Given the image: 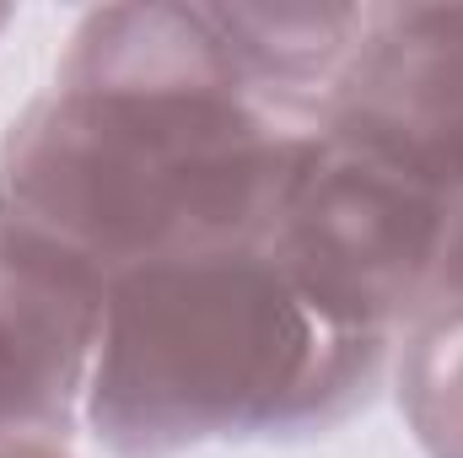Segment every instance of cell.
I'll list each match as a JSON object with an SVG mask.
<instances>
[{
  "label": "cell",
  "mask_w": 463,
  "mask_h": 458,
  "mask_svg": "<svg viewBox=\"0 0 463 458\" xmlns=\"http://www.w3.org/2000/svg\"><path fill=\"white\" fill-rule=\"evenodd\" d=\"M393 394L426 458H463V297L431 291L393 340Z\"/></svg>",
  "instance_id": "obj_6"
},
{
  "label": "cell",
  "mask_w": 463,
  "mask_h": 458,
  "mask_svg": "<svg viewBox=\"0 0 463 458\" xmlns=\"http://www.w3.org/2000/svg\"><path fill=\"white\" fill-rule=\"evenodd\" d=\"M431 291H458L463 297V211L453 216L448 227V243H442V259H437V275H431ZM426 291V297H431ZM420 297V302H426Z\"/></svg>",
  "instance_id": "obj_7"
},
{
  "label": "cell",
  "mask_w": 463,
  "mask_h": 458,
  "mask_svg": "<svg viewBox=\"0 0 463 458\" xmlns=\"http://www.w3.org/2000/svg\"><path fill=\"white\" fill-rule=\"evenodd\" d=\"M318 124L280 109L205 5H103L0 140V211L103 286L264 237Z\"/></svg>",
  "instance_id": "obj_1"
},
{
  "label": "cell",
  "mask_w": 463,
  "mask_h": 458,
  "mask_svg": "<svg viewBox=\"0 0 463 458\" xmlns=\"http://www.w3.org/2000/svg\"><path fill=\"white\" fill-rule=\"evenodd\" d=\"M393 340L329 324L269 237L189 248L118 275L81 421L114 458L205 443H302L366 410Z\"/></svg>",
  "instance_id": "obj_2"
},
{
  "label": "cell",
  "mask_w": 463,
  "mask_h": 458,
  "mask_svg": "<svg viewBox=\"0 0 463 458\" xmlns=\"http://www.w3.org/2000/svg\"><path fill=\"white\" fill-rule=\"evenodd\" d=\"M453 216L458 211L313 135L264 237L329 324L399 340L431 291Z\"/></svg>",
  "instance_id": "obj_3"
},
{
  "label": "cell",
  "mask_w": 463,
  "mask_h": 458,
  "mask_svg": "<svg viewBox=\"0 0 463 458\" xmlns=\"http://www.w3.org/2000/svg\"><path fill=\"white\" fill-rule=\"evenodd\" d=\"M109 286L0 211V458L71 448Z\"/></svg>",
  "instance_id": "obj_5"
},
{
  "label": "cell",
  "mask_w": 463,
  "mask_h": 458,
  "mask_svg": "<svg viewBox=\"0 0 463 458\" xmlns=\"http://www.w3.org/2000/svg\"><path fill=\"white\" fill-rule=\"evenodd\" d=\"M5 458H71V448H27V453H5Z\"/></svg>",
  "instance_id": "obj_8"
},
{
  "label": "cell",
  "mask_w": 463,
  "mask_h": 458,
  "mask_svg": "<svg viewBox=\"0 0 463 458\" xmlns=\"http://www.w3.org/2000/svg\"><path fill=\"white\" fill-rule=\"evenodd\" d=\"M5 22H11V11H5V5H0V27H5Z\"/></svg>",
  "instance_id": "obj_9"
},
{
  "label": "cell",
  "mask_w": 463,
  "mask_h": 458,
  "mask_svg": "<svg viewBox=\"0 0 463 458\" xmlns=\"http://www.w3.org/2000/svg\"><path fill=\"white\" fill-rule=\"evenodd\" d=\"M318 135L463 211V5H366Z\"/></svg>",
  "instance_id": "obj_4"
}]
</instances>
